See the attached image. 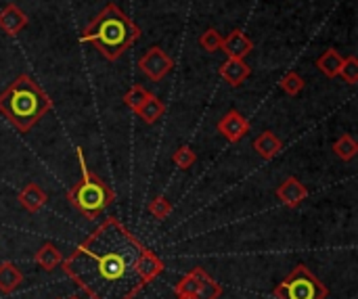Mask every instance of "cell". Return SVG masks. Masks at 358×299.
<instances>
[{"instance_id": "obj_1", "label": "cell", "mask_w": 358, "mask_h": 299, "mask_svg": "<svg viewBox=\"0 0 358 299\" xmlns=\"http://www.w3.org/2000/svg\"><path fill=\"white\" fill-rule=\"evenodd\" d=\"M143 249L117 218H107L63 258L61 268L90 299H134L147 287L136 272Z\"/></svg>"}, {"instance_id": "obj_2", "label": "cell", "mask_w": 358, "mask_h": 299, "mask_svg": "<svg viewBox=\"0 0 358 299\" xmlns=\"http://www.w3.org/2000/svg\"><path fill=\"white\" fill-rule=\"evenodd\" d=\"M138 38L141 27L113 2H109L80 36L84 44H92L107 61H117Z\"/></svg>"}, {"instance_id": "obj_3", "label": "cell", "mask_w": 358, "mask_h": 299, "mask_svg": "<svg viewBox=\"0 0 358 299\" xmlns=\"http://www.w3.org/2000/svg\"><path fill=\"white\" fill-rule=\"evenodd\" d=\"M50 109V96L29 73L17 75L0 92V115L6 117L21 134H27Z\"/></svg>"}, {"instance_id": "obj_4", "label": "cell", "mask_w": 358, "mask_h": 299, "mask_svg": "<svg viewBox=\"0 0 358 299\" xmlns=\"http://www.w3.org/2000/svg\"><path fill=\"white\" fill-rule=\"evenodd\" d=\"M78 155V161H80V170H82V176L80 180L67 191V201L73 210H78L86 220H94L99 218L115 199L111 187L99 176L94 174L88 166H86V159H84V151L78 147L76 151Z\"/></svg>"}, {"instance_id": "obj_5", "label": "cell", "mask_w": 358, "mask_h": 299, "mask_svg": "<svg viewBox=\"0 0 358 299\" xmlns=\"http://www.w3.org/2000/svg\"><path fill=\"white\" fill-rule=\"evenodd\" d=\"M275 296L277 299H327L329 289L315 277L308 266L298 264L285 277V281L275 287Z\"/></svg>"}, {"instance_id": "obj_6", "label": "cell", "mask_w": 358, "mask_h": 299, "mask_svg": "<svg viewBox=\"0 0 358 299\" xmlns=\"http://www.w3.org/2000/svg\"><path fill=\"white\" fill-rule=\"evenodd\" d=\"M141 71L151 80V82H162L174 67V61L162 50L159 46H151L138 61Z\"/></svg>"}, {"instance_id": "obj_7", "label": "cell", "mask_w": 358, "mask_h": 299, "mask_svg": "<svg viewBox=\"0 0 358 299\" xmlns=\"http://www.w3.org/2000/svg\"><path fill=\"white\" fill-rule=\"evenodd\" d=\"M216 130L229 143H239L241 138L250 134V122L237 109H231L224 113V117H220V122L216 124Z\"/></svg>"}, {"instance_id": "obj_8", "label": "cell", "mask_w": 358, "mask_h": 299, "mask_svg": "<svg viewBox=\"0 0 358 299\" xmlns=\"http://www.w3.org/2000/svg\"><path fill=\"white\" fill-rule=\"evenodd\" d=\"M277 197H279V201H281L285 207L296 210V207L302 205V201L308 199V189H306L296 176H289V178H285V180L279 184Z\"/></svg>"}, {"instance_id": "obj_9", "label": "cell", "mask_w": 358, "mask_h": 299, "mask_svg": "<svg viewBox=\"0 0 358 299\" xmlns=\"http://www.w3.org/2000/svg\"><path fill=\"white\" fill-rule=\"evenodd\" d=\"M220 48L227 52L229 59H245L254 50V42L241 29H233L227 38H222Z\"/></svg>"}, {"instance_id": "obj_10", "label": "cell", "mask_w": 358, "mask_h": 299, "mask_svg": "<svg viewBox=\"0 0 358 299\" xmlns=\"http://www.w3.org/2000/svg\"><path fill=\"white\" fill-rule=\"evenodd\" d=\"M250 73H252V67L245 63V59H227V61L220 65V75H222V80H224L229 86H233V88L241 86V84L250 78Z\"/></svg>"}, {"instance_id": "obj_11", "label": "cell", "mask_w": 358, "mask_h": 299, "mask_svg": "<svg viewBox=\"0 0 358 299\" xmlns=\"http://www.w3.org/2000/svg\"><path fill=\"white\" fill-rule=\"evenodd\" d=\"M164 262L151 251V249H143V254H141V258H138V262H136V272H138V277H141V281L145 283V285H149V283H153L162 272H164Z\"/></svg>"}, {"instance_id": "obj_12", "label": "cell", "mask_w": 358, "mask_h": 299, "mask_svg": "<svg viewBox=\"0 0 358 299\" xmlns=\"http://www.w3.org/2000/svg\"><path fill=\"white\" fill-rule=\"evenodd\" d=\"M27 15L17 6V4H6L0 10V29L6 36H17L25 25H27Z\"/></svg>"}, {"instance_id": "obj_13", "label": "cell", "mask_w": 358, "mask_h": 299, "mask_svg": "<svg viewBox=\"0 0 358 299\" xmlns=\"http://www.w3.org/2000/svg\"><path fill=\"white\" fill-rule=\"evenodd\" d=\"M48 201V195L36 184V182H29L21 193H19V205L29 212V214H38Z\"/></svg>"}, {"instance_id": "obj_14", "label": "cell", "mask_w": 358, "mask_h": 299, "mask_svg": "<svg viewBox=\"0 0 358 299\" xmlns=\"http://www.w3.org/2000/svg\"><path fill=\"white\" fill-rule=\"evenodd\" d=\"M254 151H256L262 159H275V157L283 151V140H281L275 132L266 130V132H262V134L254 140Z\"/></svg>"}, {"instance_id": "obj_15", "label": "cell", "mask_w": 358, "mask_h": 299, "mask_svg": "<svg viewBox=\"0 0 358 299\" xmlns=\"http://www.w3.org/2000/svg\"><path fill=\"white\" fill-rule=\"evenodd\" d=\"M208 277V272L203 268H193L191 272H187L176 285H174V293L176 298H193L201 285V281Z\"/></svg>"}, {"instance_id": "obj_16", "label": "cell", "mask_w": 358, "mask_h": 299, "mask_svg": "<svg viewBox=\"0 0 358 299\" xmlns=\"http://www.w3.org/2000/svg\"><path fill=\"white\" fill-rule=\"evenodd\" d=\"M164 113H166V105H164V101H159L155 94H149V99L136 109V115H138L145 124H149V126L157 124V122L164 117Z\"/></svg>"}, {"instance_id": "obj_17", "label": "cell", "mask_w": 358, "mask_h": 299, "mask_svg": "<svg viewBox=\"0 0 358 299\" xmlns=\"http://www.w3.org/2000/svg\"><path fill=\"white\" fill-rule=\"evenodd\" d=\"M34 260H36V264H38L42 270L52 272L55 268H61L63 256H61V251H59L52 243H44V245L36 251Z\"/></svg>"}, {"instance_id": "obj_18", "label": "cell", "mask_w": 358, "mask_h": 299, "mask_svg": "<svg viewBox=\"0 0 358 299\" xmlns=\"http://www.w3.org/2000/svg\"><path fill=\"white\" fill-rule=\"evenodd\" d=\"M23 283V272L6 262V264H0V293H13L19 289V285Z\"/></svg>"}, {"instance_id": "obj_19", "label": "cell", "mask_w": 358, "mask_h": 299, "mask_svg": "<svg viewBox=\"0 0 358 299\" xmlns=\"http://www.w3.org/2000/svg\"><path fill=\"white\" fill-rule=\"evenodd\" d=\"M342 61H344V57H342L336 48H329V50H325V52L317 59V67H319V71H321L325 78L334 80V78H338V73H340Z\"/></svg>"}, {"instance_id": "obj_20", "label": "cell", "mask_w": 358, "mask_h": 299, "mask_svg": "<svg viewBox=\"0 0 358 299\" xmlns=\"http://www.w3.org/2000/svg\"><path fill=\"white\" fill-rule=\"evenodd\" d=\"M334 153L342 159V161H352L358 153V143L355 140V136L344 134L334 143Z\"/></svg>"}, {"instance_id": "obj_21", "label": "cell", "mask_w": 358, "mask_h": 299, "mask_svg": "<svg viewBox=\"0 0 358 299\" xmlns=\"http://www.w3.org/2000/svg\"><path fill=\"white\" fill-rule=\"evenodd\" d=\"M304 78L298 73V71H287L283 78H281V82H279V86H281V90L287 94V96H298L302 90H304Z\"/></svg>"}, {"instance_id": "obj_22", "label": "cell", "mask_w": 358, "mask_h": 299, "mask_svg": "<svg viewBox=\"0 0 358 299\" xmlns=\"http://www.w3.org/2000/svg\"><path fill=\"white\" fill-rule=\"evenodd\" d=\"M149 94H151V92H149L147 88H143L141 84H134V86H132V88H128V92L124 94V105H126L130 111H134V113H136V109H138L147 99H149Z\"/></svg>"}, {"instance_id": "obj_23", "label": "cell", "mask_w": 358, "mask_h": 299, "mask_svg": "<svg viewBox=\"0 0 358 299\" xmlns=\"http://www.w3.org/2000/svg\"><path fill=\"white\" fill-rule=\"evenodd\" d=\"M222 296V287L208 275L203 281H201V285H199V289H197V293L193 296L195 299H218Z\"/></svg>"}, {"instance_id": "obj_24", "label": "cell", "mask_w": 358, "mask_h": 299, "mask_svg": "<svg viewBox=\"0 0 358 299\" xmlns=\"http://www.w3.org/2000/svg\"><path fill=\"white\" fill-rule=\"evenodd\" d=\"M338 75H342V80L346 84H350V86L358 84V59L355 54H350V57H346L342 61V67H340V73Z\"/></svg>"}, {"instance_id": "obj_25", "label": "cell", "mask_w": 358, "mask_h": 299, "mask_svg": "<svg viewBox=\"0 0 358 299\" xmlns=\"http://www.w3.org/2000/svg\"><path fill=\"white\" fill-rule=\"evenodd\" d=\"M220 44H222V36H220V31L214 29V27L206 29V31L199 36V46H201L203 50H208V52H216V50L220 48Z\"/></svg>"}, {"instance_id": "obj_26", "label": "cell", "mask_w": 358, "mask_h": 299, "mask_svg": "<svg viewBox=\"0 0 358 299\" xmlns=\"http://www.w3.org/2000/svg\"><path fill=\"white\" fill-rule=\"evenodd\" d=\"M174 163H176V168H180V170H189L195 161H197V153L191 149V147H180V149H176V153H174Z\"/></svg>"}, {"instance_id": "obj_27", "label": "cell", "mask_w": 358, "mask_h": 299, "mask_svg": "<svg viewBox=\"0 0 358 299\" xmlns=\"http://www.w3.org/2000/svg\"><path fill=\"white\" fill-rule=\"evenodd\" d=\"M172 212V203L166 199V197H155L151 203H149V214L157 220H166Z\"/></svg>"}, {"instance_id": "obj_28", "label": "cell", "mask_w": 358, "mask_h": 299, "mask_svg": "<svg viewBox=\"0 0 358 299\" xmlns=\"http://www.w3.org/2000/svg\"><path fill=\"white\" fill-rule=\"evenodd\" d=\"M67 299H82V298H80V296H69Z\"/></svg>"}, {"instance_id": "obj_29", "label": "cell", "mask_w": 358, "mask_h": 299, "mask_svg": "<svg viewBox=\"0 0 358 299\" xmlns=\"http://www.w3.org/2000/svg\"><path fill=\"white\" fill-rule=\"evenodd\" d=\"M176 299H195V298H176Z\"/></svg>"}]
</instances>
